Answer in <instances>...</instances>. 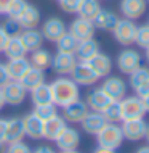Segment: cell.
<instances>
[{"label":"cell","mask_w":149,"mask_h":153,"mask_svg":"<svg viewBox=\"0 0 149 153\" xmlns=\"http://www.w3.org/2000/svg\"><path fill=\"white\" fill-rule=\"evenodd\" d=\"M3 55H5L8 60L27 56V50H26V47L23 45L19 36H11L10 39H8L7 47H5V50H3Z\"/></svg>","instance_id":"30"},{"label":"cell","mask_w":149,"mask_h":153,"mask_svg":"<svg viewBox=\"0 0 149 153\" xmlns=\"http://www.w3.org/2000/svg\"><path fill=\"white\" fill-rule=\"evenodd\" d=\"M29 7V3L26 2V0H13V2L10 3V7H8L7 10V16H10V18H15L18 19L19 16H21L24 11H26V8Z\"/></svg>","instance_id":"36"},{"label":"cell","mask_w":149,"mask_h":153,"mask_svg":"<svg viewBox=\"0 0 149 153\" xmlns=\"http://www.w3.org/2000/svg\"><path fill=\"white\" fill-rule=\"evenodd\" d=\"M0 26L3 27V29L7 31V34L8 36H19L21 34V31H23V27H21V24H19V21L18 19H15V18H5V21H3Z\"/></svg>","instance_id":"38"},{"label":"cell","mask_w":149,"mask_h":153,"mask_svg":"<svg viewBox=\"0 0 149 153\" xmlns=\"http://www.w3.org/2000/svg\"><path fill=\"white\" fill-rule=\"evenodd\" d=\"M135 94L138 95L139 98H144L146 95H149V79H148L146 82H144V84H141V85H139V87L135 90Z\"/></svg>","instance_id":"41"},{"label":"cell","mask_w":149,"mask_h":153,"mask_svg":"<svg viewBox=\"0 0 149 153\" xmlns=\"http://www.w3.org/2000/svg\"><path fill=\"white\" fill-rule=\"evenodd\" d=\"M3 106H5V98H3V94H2V89H0V111L3 110Z\"/></svg>","instance_id":"50"},{"label":"cell","mask_w":149,"mask_h":153,"mask_svg":"<svg viewBox=\"0 0 149 153\" xmlns=\"http://www.w3.org/2000/svg\"><path fill=\"white\" fill-rule=\"evenodd\" d=\"M56 2H59V0H56Z\"/></svg>","instance_id":"57"},{"label":"cell","mask_w":149,"mask_h":153,"mask_svg":"<svg viewBox=\"0 0 149 153\" xmlns=\"http://www.w3.org/2000/svg\"><path fill=\"white\" fill-rule=\"evenodd\" d=\"M119 8H120L122 18H128V19L136 21V19H139L146 13L148 2L146 0H120Z\"/></svg>","instance_id":"14"},{"label":"cell","mask_w":149,"mask_h":153,"mask_svg":"<svg viewBox=\"0 0 149 153\" xmlns=\"http://www.w3.org/2000/svg\"><path fill=\"white\" fill-rule=\"evenodd\" d=\"M144 139H146V142L149 145V123H148V127H146V135H144Z\"/></svg>","instance_id":"52"},{"label":"cell","mask_w":149,"mask_h":153,"mask_svg":"<svg viewBox=\"0 0 149 153\" xmlns=\"http://www.w3.org/2000/svg\"><path fill=\"white\" fill-rule=\"evenodd\" d=\"M77 65V58L72 53H61L56 52L53 55L51 61V69L55 71L58 76H69L72 73L74 66Z\"/></svg>","instance_id":"13"},{"label":"cell","mask_w":149,"mask_h":153,"mask_svg":"<svg viewBox=\"0 0 149 153\" xmlns=\"http://www.w3.org/2000/svg\"><path fill=\"white\" fill-rule=\"evenodd\" d=\"M146 2H148V5H149V0H146Z\"/></svg>","instance_id":"55"},{"label":"cell","mask_w":149,"mask_h":153,"mask_svg":"<svg viewBox=\"0 0 149 153\" xmlns=\"http://www.w3.org/2000/svg\"><path fill=\"white\" fill-rule=\"evenodd\" d=\"M24 124V132L26 137L31 140H42L43 139V121L39 119L34 113H29L23 118Z\"/></svg>","instance_id":"19"},{"label":"cell","mask_w":149,"mask_h":153,"mask_svg":"<svg viewBox=\"0 0 149 153\" xmlns=\"http://www.w3.org/2000/svg\"><path fill=\"white\" fill-rule=\"evenodd\" d=\"M19 39H21L23 45L26 47L27 53L42 48V45L45 42L42 32H40V29H37V27L35 29H23L21 34H19Z\"/></svg>","instance_id":"21"},{"label":"cell","mask_w":149,"mask_h":153,"mask_svg":"<svg viewBox=\"0 0 149 153\" xmlns=\"http://www.w3.org/2000/svg\"><path fill=\"white\" fill-rule=\"evenodd\" d=\"M55 44H56V50H58V52H61V53H72V55H76L79 40L68 31L66 34L61 36Z\"/></svg>","instance_id":"32"},{"label":"cell","mask_w":149,"mask_h":153,"mask_svg":"<svg viewBox=\"0 0 149 153\" xmlns=\"http://www.w3.org/2000/svg\"><path fill=\"white\" fill-rule=\"evenodd\" d=\"M99 52H101L99 50V44L92 37V39H87V40L79 42L77 50H76V58H77V61H84V63H87V61H90L95 55H98Z\"/></svg>","instance_id":"23"},{"label":"cell","mask_w":149,"mask_h":153,"mask_svg":"<svg viewBox=\"0 0 149 153\" xmlns=\"http://www.w3.org/2000/svg\"><path fill=\"white\" fill-rule=\"evenodd\" d=\"M69 76H71V79L76 82L77 85H85V87L96 84L99 81V77L96 76V73L90 68V65L84 63V61H77V65L74 66L72 73L69 74Z\"/></svg>","instance_id":"9"},{"label":"cell","mask_w":149,"mask_h":153,"mask_svg":"<svg viewBox=\"0 0 149 153\" xmlns=\"http://www.w3.org/2000/svg\"><path fill=\"white\" fill-rule=\"evenodd\" d=\"M120 108H122V118L125 119H138V118H144L146 108H144L143 98H139L138 95H130V97H123L120 100Z\"/></svg>","instance_id":"6"},{"label":"cell","mask_w":149,"mask_h":153,"mask_svg":"<svg viewBox=\"0 0 149 153\" xmlns=\"http://www.w3.org/2000/svg\"><path fill=\"white\" fill-rule=\"evenodd\" d=\"M103 116H104L106 123H120L123 121L122 118V108H120V102H115L112 100L109 105L106 106L104 110L101 111Z\"/></svg>","instance_id":"33"},{"label":"cell","mask_w":149,"mask_h":153,"mask_svg":"<svg viewBox=\"0 0 149 153\" xmlns=\"http://www.w3.org/2000/svg\"><path fill=\"white\" fill-rule=\"evenodd\" d=\"M136 31H138V24H136L133 19L119 18L115 27L112 29V36L120 45H123V47H130V45L135 44Z\"/></svg>","instance_id":"3"},{"label":"cell","mask_w":149,"mask_h":153,"mask_svg":"<svg viewBox=\"0 0 149 153\" xmlns=\"http://www.w3.org/2000/svg\"><path fill=\"white\" fill-rule=\"evenodd\" d=\"M92 153H115V150H111V148H103V147H96Z\"/></svg>","instance_id":"47"},{"label":"cell","mask_w":149,"mask_h":153,"mask_svg":"<svg viewBox=\"0 0 149 153\" xmlns=\"http://www.w3.org/2000/svg\"><path fill=\"white\" fill-rule=\"evenodd\" d=\"M29 61H31V66L34 68H39L45 71V69L51 68V61H53V55L51 52L47 50V48H39V50L31 52V56H29Z\"/></svg>","instance_id":"28"},{"label":"cell","mask_w":149,"mask_h":153,"mask_svg":"<svg viewBox=\"0 0 149 153\" xmlns=\"http://www.w3.org/2000/svg\"><path fill=\"white\" fill-rule=\"evenodd\" d=\"M119 21V16L114 13L112 10H106V8H101L99 13L95 16L93 24L95 27L99 31H106V32H112V29L115 27V24Z\"/></svg>","instance_id":"22"},{"label":"cell","mask_w":149,"mask_h":153,"mask_svg":"<svg viewBox=\"0 0 149 153\" xmlns=\"http://www.w3.org/2000/svg\"><path fill=\"white\" fill-rule=\"evenodd\" d=\"M143 103H144V108H146V113H149V95L143 98Z\"/></svg>","instance_id":"49"},{"label":"cell","mask_w":149,"mask_h":153,"mask_svg":"<svg viewBox=\"0 0 149 153\" xmlns=\"http://www.w3.org/2000/svg\"><path fill=\"white\" fill-rule=\"evenodd\" d=\"M5 153H32V150H31V147H29L26 142L19 140V142L7 143V150H5Z\"/></svg>","instance_id":"40"},{"label":"cell","mask_w":149,"mask_h":153,"mask_svg":"<svg viewBox=\"0 0 149 153\" xmlns=\"http://www.w3.org/2000/svg\"><path fill=\"white\" fill-rule=\"evenodd\" d=\"M31 100L32 105H45V103H53V94H51V85L48 82H43L39 87H35L34 90H31Z\"/></svg>","instance_id":"29"},{"label":"cell","mask_w":149,"mask_h":153,"mask_svg":"<svg viewBox=\"0 0 149 153\" xmlns=\"http://www.w3.org/2000/svg\"><path fill=\"white\" fill-rule=\"evenodd\" d=\"M40 32H42L45 40L55 44L61 36L68 32V24H66L61 18H58V16H51L47 21H43L42 27H40Z\"/></svg>","instance_id":"8"},{"label":"cell","mask_w":149,"mask_h":153,"mask_svg":"<svg viewBox=\"0 0 149 153\" xmlns=\"http://www.w3.org/2000/svg\"><path fill=\"white\" fill-rule=\"evenodd\" d=\"M135 153H149V145L146 143V145H143V147H139L138 150H136Z\"/></svg>","instance_id":"48"},{"label":"cell","mask_w":149,"mask_h":153,"mask_svg":"<svg viewBox=\"0 0 149 153\" xmlns=\"http://www.w3.org/2000/svg\"><path fill=\"white\" fill-rule=\"evenodd\" d=\"M24 137H26V132H24L23 118L13 116V118L7 119V143L19 142Z\"/></svg>","instance_id":"25"},{"label":"cell","mask_w":149,"mask_h":153,"mask_svg":"<svg viewBox=\"0 0 149 153\" xmlns=\"http://www.w3.org/2000/svg\"><path fill=\"white\" fill-rule=\"evenodd\" d=\"M122 132H123V139L128 142H139L144 139L146 135V127L148 123L144 121V118L138 119H125L122 121Z\"/></svg>","instance_id":"7"},{"label":"cell","mask_w":149,"mask_h":153,"mask_svg":"<svg viewBox=\"0 0 149 153\" xmlns=\"http://www.w3.org/2000/svg\"><path fill=\"white\" fill-rule=\"evenodd\" d=\"M0 142L7 143V119L0 118Z\"/></svg>","instance_id":"44"},{"label":"cell","mask_w":149,"mask_h":153,"mask_svg":"<svg viewBox=\"0 0 149 153\" xmlns=\"http://www.w3.org/2000/svg\"><path fill=\"white\" fill-rule=\"evenodd\" d=\"M68 127V121L56 114V116L50 118L48 121H43V139L48 142H55V140L63 134V131Z\"/></svg>","instance_id":"15"},{"label":"cell","mask_w":149,"mask_h":153,"mask_svg":"<svg viewBox=\"0 0 149 153\" xmlns=\"http://www.w3.org/2000/svg\"><path fill=\"white\" fill-rule=\"evenodd\" d=\"M68 31L76 37L79 42H82V40L92 39L95 36V32H96V27H95L92 19H85V18L77 16V18L71 23V26L68 27Z\"/></svg>","instance_id":"11"},{"label":"cell","mask_w":149,"mask_h":153,"mask_svg":"<svg viewBox=\"0 0 149 153\" xmlns=\"http://www.w3.org/2000/svg\"><path fill=\"white\" fill-rule=\"evenodd\" d=\"M5 150H7V143L0 142V153H5Z\"/></svg>","instance_id":"51"},{"label":"cell","mask_w":149,"mask_h":153,"mask_svg":"<svg viewBox=\"0 0 149 153\" xmlns=\"http://www.w3.org/2000/svg\"><path fill=\"white\" fill-rule=\"evenodd\" d=\"M50 85H51L53 103L58 108H64L66 105L80 98L79 85L71 79V76H58Z\"/></svg>","instance_id":"1"},{"label":"cell","mask_w":149,"mask_h":153,"mask_svg":"<svg viewBox=\"0 0 149 153\" xmlns=\"http://www.w3.org/2000/svg\"><path fill=\"white\" fill-rule=\"evenodd\" d=\"M85 102H87V105H88V108L92 111H99V113H101L112 100H111L109 95H107L101 87H98V89H93L92 92L87 95Z\"/></svg>","instance_id":"24"},{"label":"cell","mask_w":149,"mask_h":153,"mask_svg":"<svg viewBox=\"0 0 149 153\" xmlns=\"http://www.w3.org/2000/svg\"><path fill=\"white\" fill-rule=\"evenodd\" d=\"M148 24H149V19H148Z\"/></svg>","instance_id":"56"},{"label":"cell","mask_w":149,"mask_h":153,"mask_svg":"<svg viewBox=\"0 0 149 153\" xmlns=\"http://www.w3.org/2000/svg\"><path fill=\"white\" fill-rule=\"evenodd\" d=\"M135 44L138 45L139 48H144V50H146V48L149 47V24H143V26H138Z\"/></svg>","instance_id":"37"},{"label":"cell","mask_w":149,"mask_h":153,"mask_svg":"<svg viewBox=\"0 0 149 153\" xmlns=\"http://www.w3.org/2000/svg\"><path fill=\"white\" fill-rule=\"evenodd\" d=\"M7 81H10V77H8V71H7V66H5V63H0V87H2Z\"/></svg>","instance_id":"43"},{"label":"cell","mask_w":149,"mask_h":153,"mask_svg":"<svg viewBox=\"0 0 149 153\" xmlns=\"http://www.w3.org/2000/svg\"><path fill=\"white\" fill-rule=\"evenodd\" d=\"M13 2V0H0V15H5L8 7H10V3Z\"/></svg>","instance_id":"46"},{"label":"cell","mask_w":149,"mask_h":153,"mask_svg":"<svg viewBox=\"0 0 149 153\" xmlns=\"http://www.w3.org/2000/svg\"><path fill=\"white\" fill-rule=\"evenodd\" d=\"M88 111L90 108L87 105V102L79 98V100L69 103V105H66L63 108V118L68 121V124H80Z\"/></svg>","instance_id":"12"},{"label":"cell","mask_w":149,"mask_h":153,"mask_svg":"<svg viewBox=\"0 0 149 153\" xmlns=\"http://www.w3.org/2000/svg\"><path fill=\"white\" fill-rule=\"evenodd\" d=\"M19 24H21L23 29H35L39 27L40 21H42V15H40V10L34 5L29 3V7L26 8V11L18 18Z\"/></svg>","instance_id":"26"},{"label":"cell","mask_w":149,"mask_h":153,"mask_svg":"<svg viewBox=\"0 0 149 153\" xmlns=\"http://www.w3.org/2000/svg\"><path fill=\"white\" fill-rule=\"evenodd\" d=\"M61 153H80L79 150H68V152H61Z\"/></svg>","instance_id":"53"},{"label":"cell","mask_w":149,"mask_h":153,"mask_svg":"<svg viewBox=\"0 0 149 153\" xmlns=\"http://www.w3.org/2000/svg\"><path fill=\"white\" fill-rule=\"evenodd\" d=\"M146 60H148V63H149V47L146 48Z\"/></svg>","instance_id":"54"},{"label":"cell","mask_w":149,"mask_h":153,"mask_svg":"<svg viewBox=\"0 0 149 153\" xmlns=\"http://www.w3.org/2000/svg\"><path fill=\"white\" fill-rule=\"evenodd\" d=\"M148 79H149V68H146V66H139L131 74H128V84L133 90H136Z\"/></svg>","instance_id":"34"},{"label":"cell","mask_w":149,"mask_h":153,"mask_svg":"<svg viewBox=\"0 0 149 153\" xmlns=\"http://www.w3.org/2000/svg\"><path fill=\"white\" fill-rule=\"evenodd\" d=\"M0 89H2L3 98H5V105H10V106H19L21 103H24L27 97V90L24 89V85L19 81L10 79Z\"/></svg>","instance_id":"5"},{"label":"cell","mask_w":149,"mask_h":153,"mask_svg":"<svg viewBox=\"0 0 149 153\" xmlns=\"http://www.w3.org/2000/svg\"><path fill=\"white\" fill-rule=\"evenodd\" d=\"M101 0H82L80 3V8L77 11V16L80 18H85V19H95V16L99 13L101 10Z\"/></svg>","instance_id":"31"},{"label":"cell","mask_w":149,"mask_h":153,"mask_svg":"<svg viewBox=\"0 0 149 153\" xmlns=\"http://www.w3.org/2000/svg\"><path fill=\"white\" fill-rule=\"evenodd\" d=\"M101 89L109 95L111 100L120 102L123 97L127 95V82L122 79L120 76H106L103 81Z\"/></svg>","instance_id":"10"},{"label":"cell","mask_w":149,"mask_h":153,"mask_svg":"<svg viewBox=\"0 0 149 153\" xmlns=\"http://www.w3.org/2000/svg\"><path fill=\"white\" fill-rule=\"evenodd\" d=\"M87 63H88L90 68L96 73V76L99 79H104L106 76H109L111 71H112V66H114L111 56L107 55V53H101V52H99L98 55H95L93 58L90 61H87Z\"/></svg>","instance_id":"18"},{"label":"cell","mask_w":149,"mask_h":153,"mask_svg":"<svg viewBox=\"0 0 149 153\" xmlns=\"http://www.w3.org/2000/svg\"><path fill=\"white\" fill-rule=\"evenodd\" d=\"M56 147L59 148V152H68V150H77V147L80 145V132L74 127H66L63 134L55 140Z\"/></svg>","instance_id":"16"},{"label":"cell","mask_w":149,"mask_h":153,"mask_svg":"<svg viewBox=\"0 0 149 153\" xmlns=\"http://www.w3.org/2000/svg\"><path fill=\"white\" fill-rule=\"evenodd\" d=\"M106 124V119L103 116V113L99 111H92L90 110L87 113V116L82 119L80 126H82V131L88 135H96L99 131L103 129V126Z\"/></svg>","instance_id":"17"},{"label":"cell","mask_w":149,"mask_h":153,"mask_svg":"<svg viewBox=\"0 0 149 153\" xmlns=\"http://www.w3.org/2000/svg\"><path fill=\"white\" fill-rule=\"evenodd\" d=\"M117 69L122 74H131L136 68L141 66V53L136 48L131 47H125L123 50L117 55Z\"/></svg>","instance_id":"4"},{"label":"cell","mask_w":149,"mask_h":153,"mask_svg":"<svg viewBox=\"0 0 149 153\" xmlns=\"http://www.w3.org/2000/svg\"><path fill=\"white\" fill-rule=\"evenodd\" d=\"M7 71H8V77L13 81H21L24 77V74L29 71L31 68V61H29L27 56H21V58H13L8 60L7 63Z\"/></svg>","instance_id":"20"},{"label":"cell","mask_w":149,"mask_h":153,"mask_svg":"<svg viewBox=\"0 0 149 153\" xmlns=\"http://www.w3.org/2000/svg\"><path fill=\"white\" fill-rule=\"evenodd\" d=\"M8 39H10V36H8V34H7V31L3 29L2 26H0V53H3V50H5Z\"/></svg>","instance_id":"42"},{"label":"cell","mask_w":149,"mask_h":153,"mask_svg":"<svg viewBox=\"0 0 149 153\" xmlns=\"http://www.w3.org/2000/svg\"><path fill=\"white\" fill-rule=\"evenodd\" d=\"M59 8L66 15H77L82 0H59Z\"/></svg>","instance_id":"39"},{"label":"cell","mask_w":149,"mask_h":153,"mask_svg":"<svg viewBox=\"0 0 149 153\" xmlns=\"http://www.w3.org/2000/svg\"><path fill=\"white\" fill-rule=\"evenodd\" d=\"M32 153H56L50 145H39L35 150H32Z\"/></svg>","instance_id":"45"},{"label":"cell","mask_w":149,"mask_h":153,"mask_svg":"<svg viewBox=\"0 0 149 153\" xmlns=\"http://www.w3.org/2000/svg\"><path fill=\"white\" fill-rule=\"evenodd\" d=\"M32 113H34L39 119H42V121H48L50 118H53V116H56V114H58V106L55 105V103L37 105V106H34Z\"/></svg>","instance_id":"35"},{"label":"cell","mask_w":149,"mask_h":153,"mask_svg":"<svg viewBox=\"0 0 149 153\" xmlns=\"http://www.w3.org/2000/svg\"><path fill=\"white\" fill-rule=\"evenodd\" d=\"M19 82L24 85V89H26L27 92H31V90H34L35 87H39L40 84H43V82H45V71L31 66L29 71L24 74V77Z\"/></svg>","instance_id":"27"},{"label":"cell","mask_w":149,"mask_h":153,"mask_svg":"<svg viewBox=\"0 0 149 153\" xmlns=\"http://www.w3.org/2000/svg\"><path fill=\"white\" fill-rule=\"evenodd\" d=\"M95 137H96L98 147L111 148V150H115V152L122 147L123 140H125L123 139L122 127L119 126V123H106L103 126V129Z\"/></svg>","instance_id":"2"}]
</instances>
